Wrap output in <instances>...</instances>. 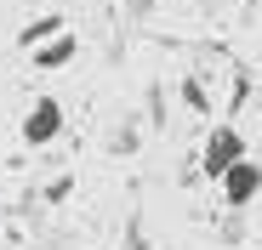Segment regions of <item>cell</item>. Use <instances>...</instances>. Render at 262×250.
Listing matches in <instances>:
<instances>
[{
    "label": "cell",
    "mask_w": 262,
    "mask_h": 250,
    "mask_svg": "<svg viewBox=\"0 0 262 250\" xmlns=\"http://www.w3.org/2000/svg\"><path fill=\"white\" fill-rule=\"evenodd\" d=\"M216 193H223V205H228V211H251V205L262 199V165L245 154V159L234 165V171H228L223 182H216Z\"/></svg>",
    "instance_id": "3"
},
{
    "label": "cell",
    "mask_w": 262,
    "mask_h": 250,
    "mask_svg": "<svg viewBox=\"0 0 262 250\" xmlns=\"http://www.w3.org/2000/svg\"><path fill=\"white\" fill-rule=\"evenodd\" d=\"M245 154H251V148H245V137H239V125L223 119V125H211V137H205V148H200V171H205L211 182H223Z\"/></svg>",
    "instance_id": "1"
},
{
    "label": "cell",
    "mask_w": 262,
    "mask_h": 250,
    "mask_svg": "<svg viewBox=\"0 0 262 250\" xmlns=\"http://www.w3.org/2000/svg\"><path fill=\"white\" fill-rule=\"evenodd\" d=\"M17 131H23L29 148H52V142L63 137V103H57V97H34Z\"/></svg>",
    "instance_id": "2"
},
{
    "label": "cell",
    "mask_w": 262,
    "mask_h": 250,
    "mask_svg": "<svg viewBox=\"0 0 262 250\" xmlns=\"http://www.w3.org/2000/svg\"><path fill=\"white\" fill-rule=\"evenodd\" d=\"M52 34H63V17H34V23H23V34H17V40L34 52V46H46Z\"/></svg>",
    "instance_id": "5"
},
{
    "label": "cell",
    "mask_w": 262,
    "mask_h": 250,
    "mask_svg": "<svg viewBox=\"0 0 262 250\" xmlns=\"http://www.w3.org/2000/svg\"><path fill=\"white\" fill-rule=\"evenodd\" d=\"M74 57H80V40H74L69 29H63V34H52L46 46H34V52H29V63H34L40 74H57V68H69Z\"/></svg>",
    "instance_id": "4"
},
{
    "label": "cell",
    "mask_w": 262,
    "mask_h": 250,
    "mask_svg": "<svg viewBox=\"0 0 262 250\" xmlns=\"http://www.w3.org/2000/svg\"><path fill=\"white\" fill-rule=\"evenodd\" d=\"M183 103H188L194 114H211V97H205V91L194 86V80H183Z\"/></svg>",
    "instance_id": "6"
}]
</instances>
